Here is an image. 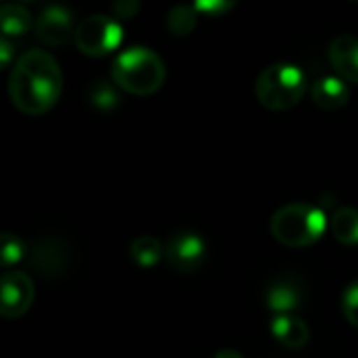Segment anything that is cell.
Returning a JSON list of instances; mask_svg holds the SVG:
<instances>
[{"label": "cell", "instance_id": "obj_9", "mask_svg": "<svg viewBox=\"0 0 358 358\" xmlns=\"http://www.w3.org/2000/svg\"><path fill=\"white\" fill-rule=\"evenodd\" d=\"M329 64L345 83L358 85V36H335L329 45Z\"/></svg>", "mask_w": 358, "mask_h": 358}, {"label": "cell", "instance_id": "obj_2", "mask_svg": "<svg viewBox=\"0 0 358 358\" xmlns=\"http://www.w3.org/2000/svg\"><path fill=\"white\" fill-rule=\"evenodd\" d=\"M112 80L120 91L148 97L164 85L166 68L156 51L148 47H131L116 55L112 64Z\"/></svg>", "mask_w": 358, "mask_h": 358}, {"label": "cell", "instance_id": "obj_11", "mask_svg": "<svg viewBox=\"0 0 358 358\" xmlns=\"http://www.w3.org/2000/svg\"><path fill=\"white\" fill-rule=\"evenodd\" d=\"M310 97L316 108L333 112L350 101V87L341 76H324L314 83V87L310 89Z\"/></svg>", "mask_w": 358, "mask_h": 358}, {"label": "cell", "instance_id": "obj_6", "mask_svg": "<svg viewBox=\"0 0 358 358\" xmlns=\"http://www.w3.org/2000/svg\"><path fill=\"white\" fill-rule=\"evenodd\" d=\"M36 297V287L30 274L11 270L0 274V316L22 318L30 312Z\"/></svg>", "mask_w": 358, "mask_h": 358}, {"label": "cell", "instance_id": "obj_25", "mask_svg": "<svg viewBox=\"0 0 358 358\" xmlns=\"http://www.w3.org/2000/svg\"><path fill=\"white\" fill-rule=\"evenodd\" d=\"M354 3H358V0H354Z\"/></svg>", "mask_w": 358, "mask_h": 358}, {"label": "cell", "instance_id": "obj_14", "mask_svg": "<svg viewBox=\"0 0 358 358\" xmlns=\"http://www.w3.org/2000/svg\"><path fill=\"white\" fill-rule=\"evenodd\" d=\"M329 230L337 243L345 247L358 245V209L354 207H339L329 220Z\"/></svg>", "mask_w": 358, "mask_h": 358}, {"label": "cell", "instance_id": "obj_5", "mask_svg": "<svg viewBox=\"0 0 358 358\" xmlns=\"http://www.w3.org/2000/svg\"><path fill=\"white\" fill-rule=\"evenodd\" d=\"M124 30L116 17L91 15L83 20L74 32V43L87 57H103L114 53L122 43Z\"/></svg>", "mask_w": 358, "mask_h": 358}, {"label": "cell", "instance_id": "obj_15", "mask_svg": "<svg viewBox=\"0 0 358 358\" xmlns=\"http://www.w3.org/2000/svg\"><path fill=\"white\" fill-rule=\"evenodd\" d=\"M131 259L141 268H154L164 257V245L156 236H137L129 247Z\"/></svg>", "mask_w": 358, "mask_h": 358}, {"label": "cell", "instance_id": "obj_7", "mask_svg": "<svg viewBox=\"0 0 358 358\" xmlns=\"http://www.w3.org/2000/svg\"><path fill=\"white\" fill-rule=\"evenodd\" d=\"M164 259L177 272H194L207 259V243L196 232L179 230L169 236L164 245Z\"/></svg>", "mask_w": 358, "mask_h": 358}, {"label": "cell", "instance_id": "obj_17", "mask_svg": "<svg viewBox=\"0 0 358 358\" xmlns=\"http://www.w3.org/2000/svg\"><path fill=\"white\" fill-rule=\"evenodd\" d=\"M28 255V245L13 232H0V268H13Z\"/></svg>", "mask_w": 358, "mask_h": 358}, {"label": "cell", "instance_id": "obj_16", "mask_svg": "<svg viewBox=\"0 0 358 358\" xmlns=\"http://www.w3.org/2000/svg\"><path fill=\"white\" fill-rule=\"evenodd\" d=\"M199 15L194 5H175L166 15V30L177 38H186L196 30Z\"/></svg>", "mask_w": 358, "mask_h": 358}, {"label": "cell", "instance_id": "obj_3", "mask_svg": "<svg viewBox=\"0 0 358 358\" xmlns=\"http://www.w3.org/2000/svg\"><path fill=\"white\" fill-rule=\"evenodd\" d=\"M329 226L327 213L308 203H289L270 217L272 236L291 249H303L318 243Z\"/></svg>", "mask_w": 358, "mask_h": 358}, {"label": "cell", "instance_id": "obj_23", "mask_svg": "<svg viewBox=\"0 0 358 358\" xmlns=\"http://www.w3.org/2000/svg\"><path fill=\"white\" fill-rule=\"evenodd\" d=\"M213 358H245L238 350H232V348H224V350H220Z\"/></svg>", "mask_w": 358, "mask_h": 358}, {"label": "cell", "instance_id": "obj_12", "mask_svg": "<svg viewBox=\"0 0 358 358\" xmlns=\"http://www.w3.org/2000/svg\"><path fill=\"white\" fill-rule=\"evenodd\" d=\"M266 306L270 312H295L301 306V287L291 278H276L266 289Z\"/></svg>", "mask_w": 358, "mask_h": 358}, {"label": "cell", "instance_id": "obj_10", "mask_svg": "<svg viewBox=\"0 0 358 358\" xmlns=\"http://www.w3.org/2000/svg\"><path fill=\"white\" fill-rule=\"evenodd\" d=\"M270 331L276 337V341L287 350H301L310 339V329L306 320H301L293 312L274 314L270 320Z\"/></svg>", "mask_w": 358, "mask_h": 358}, {"label": "cell", "instance_id": "obj_1", "mask_svg": "<svg viewBox=\"0 0 358 358\" xmlns=\"http://www.w3.org/2000/svg\"><path fill=\"white\" fill-rule=\"evenodd\" d=\"M62 91L64 74L53 55L30 49L15 62L9 78V97L20 112L41 116L55 108Z\"/></svg>", "mask_w": 358, "mask_h": 358}, {"label": "cell", "instance_id": "obj_8", "mask_svg": "<svg viewBox=\"0 0 358 358\" xmlns=\"http://www.w3.org/2000/svg\"><path fill=\"white\" fill-rule=\"evenodd\" d=\"M74 15L68 7L53 3L49 7H45L34 24V34L38 38V43L47 45V47H62L66 45L70 38H74Z\"/></svg>", "mask_w": 358, "mask_h": 358}, {"label": "cell", "instance_id": "obj_18", "mask_svg": "<svg viewBox=\"0 0 358 358\" xmlns=\"http://www.w3.org/2000/svg\"><path fill=\"white\" fill-rule=\"evenodd\" d=\"M89 101L93 108L101 110V112H110L114 108H118L120 103V95L116 91V85L110 83H95L89 91Z\"/></svg>", "mask_w": 358, "mask_h": 358}, {"label": "cell", "instance_id": "obj_20", "mask_svg": "<svg viewBox=\"0 0 358 358\" xmlns=\"http://www.w3.org/2000/svg\"><path fill=\"white\" fill-rule=\"evenodd\" d=\"M238 5V0H194V7L199 13L209 15V17H220L230 13Z\"/></svg>", "mask_w": 358, "mask_h": 358}, {"label": "cell", "instance_id": "obj_22", "mask_svg": "<svg viewBox=\"0 0 358 358\" xmlns=\"http://www.w3.org/2000/svg\"><path fill=\"white\" fill-rule=\"evenodd\" d=\"M15 59V45L9 36L0 34V70H7Z\"/></svg>", "mask_w": 358, "mask_h": 358}, {"label": "cell", "instance_id": "obj_4", "mask_svg": "<svg viewBox=\"0 0 358 358\" xmlns=\"http://www.w3.org/2000/svg\"><path fill=\"white\" fill-rule=\"evenodd\" d=\"M308 78L295 64H272L264 68L255 80L257 101L272 112H285L295 108L306 95Z\"/></svg>", "mask_w": 358, "mask_h": 358}, {"label": "cell", "instance_id": "obj_19", "mask_svg": "<svg viewBox=\"0 0 358 358\" xmlns=\"http://www.w3.org/2000/svg\"><path fill=\"white\" fill-rule=\"evenodd\" d=\"M341 310L348 322L358 327V280H352L341 295Z\"/></svg>", "mask_w": 358, "mask_h": 358}, {"label": "cell", "instance_id": "obj_21", "mask_svg": "<svg viewBox=\"0 0 358 358\" xmlns=\"http://www.w3.org/2000/svg\"><path fill=\"white\" fill-rule=\"evenodd\" d=\"M139 0H112V15L120 22H127L139 13Z\"/></svg>", "mask_w": 358, "mask_h": 358}, {"label": "cell", "instance_id": "obj_13", "mask_svg": "<svg viewBox=\"0 0 358 358\" xmlns=\"http://www.w3.org/2000/svg\"><path fill=\"white\" fill-rule=\"evenodd\" d=\"M32 28V13L22 3L0 5V34L9 38H22Z\"/></svg>", "mask_w": 358, "mask_h": 358}, {"label": "cell", "instance_id": "obj_24", "mask_svg": "<svg viewBox=\"0 0 358 358\" xmlns=\"http://www.w3.org/2000/svg\"><path fill=\"white\" fill-rule=\"evenodd\" d=\"M17 3H38V0H17Z\"/></svg>", "mask_w": 358, "mask_h": 358}]
</instances>
